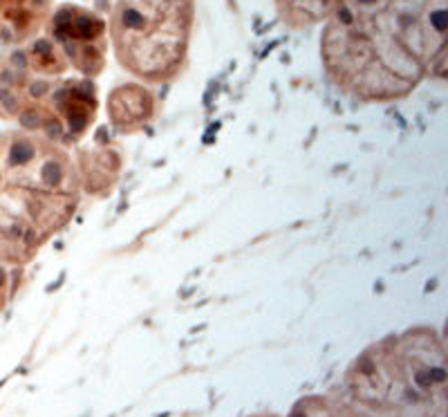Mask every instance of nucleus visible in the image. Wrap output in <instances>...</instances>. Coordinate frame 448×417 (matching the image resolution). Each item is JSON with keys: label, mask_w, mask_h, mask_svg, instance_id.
Wrapping results in <instances>:
<instances>
[{"label": "nucleus", "mask_w": 448, "mask_h": 417, "mask_svg": "<svg viewBox=\"0 0 448 417\" xmlns=\"http://www.w3.org/2000/svg\"><path fill=\"white\" fill-rule=\"evenodd\" d=\"M321 59L327 79L363 103L406 99L428 79L385 0H343L323 23Z\"/></svg>", "instance_id": "obj_1"}, {"label": "nucleus", "mask_w": 448, "mask_h": 417, "mask_svg": "<svg viewBox=\"0 0 448 417\" xmlns=\"http://www.w3.org/2000/svg\"><path fill=\"white\" fill-rule=\"evenodd\" d=\"M105 23L114 59L139 83L164 85L184 72L195 0H114Z\"/></svg>", "instance_id": "obj_2"}, {"label": "nucleus", "mask_w": 448, "mask_h": 417, "mask_svg": "<svg viewBox=\"0 0 448 417\" xmlns=\"http://www.w3.org/2000/svg\"><path fill=\"white\" fill-rule=\"evenodd\" d=\"M5 166L12 175L14 189L81 195L76 160H72L65 146L36 137L34 132L12 137Z\"/></svg>", "instance_id": "obj_3"}, {"label": "nucleus", "mask_w": 448, "mask_h": 417, "mask_svg": "<svg viewBox=\"0 0 448 417\" xmlns=\"http://www.w3.org/2000/svg\"><path fill=\"white\" fill-rule=\"evenodd\" d=\"M36 110V132L54 144H74L92 128L99 112V92L92 79H65L47 83V90L32 101Z\"/></svg>", "instance_id": "obj_4"}, {"label": "nucleus", "mask_w": 448, "mask_h": 417, "mask_svg": "<svg viewBox=\"0 0 448 417\" xmlns=\"http://www.w3.org/2000/svg\"><path fill=\"white\" fill-rule=\"evenodd\" d=\"M47 34L65 54L70 68L85 79H94L105 70L108 61V23L94 9L65 3L52 9Z\"/></svg>", "instance_id": "obj_5"}, {"label": "nucleus", "mask_w": 448, "mask_h": 417, "mask_svg": "<svg viewBox=\"0 0 448 417\" xmlns=\"http://www.w3.org/2000/svg\"><path fill=\"white\" fill-rule=\"evenodd\" d=\"M108 119L117 135H130L146 128L157 117V97L146 83H121L108 94Z\"/></svg>", "instance_id": "obj_6"}, {"label": "nucleus", "mask_w": 448, "mask_h": 417, "mask_svg": "<svg viewBox=\"0 0 448 417\" xmlns=\"http://www.w3.org/2000/svg\"><path fill=\"white\" fill-rule=\"evenodd\" d=\"M52 0H0V43L18 45L47 27Z\"/></svg>", "instance_id": "obj_7"}, {"label": "nucleus", "mask_w": 448, "mask_h": 417, "mask_svg": "<svg viewBox=\"0 0 448 417\" xmlns=\"http://www.w3.org/2000/svg\"><path fill=\"white\" fill-rule=\"evenodd\" d=\"M81 191L92 195H108L121 173V153L112 144H99L76 157Z\"/></svg>", "instance_id": "obj_8"}, {"label": "nucleus", "mask_w": 448, "mask_h": 417, "mask_svg": "<svg viewBox=\"0 0 448 417\" xmlns=\"http://www.w3.org/2000/svg\"><path fill=\"white\" fill-rule=\"evenodd\" d=\"M343 0H273L278 18L289 30H310L323 25Z\"/></svg>", "instance_id": "obj_9"}, {"label": "nucleus", "mask_w": 448, "mask_h": 417, "mask_svg": "<svg viewBox=\"0 0 448 417\" xmlns=\"http://www.w3.org/2000/svg\"><path fill=\"white\" fill-rule=\"evenodd\" d=\"M25 54V63L30 72L43 76H63L70 70L65 54L61 52V47L54 43V38L50 34L45 36H36L30 41L27 50H23Z\"/></svg>", "instance_id": "obj_10"}]
</instances>
